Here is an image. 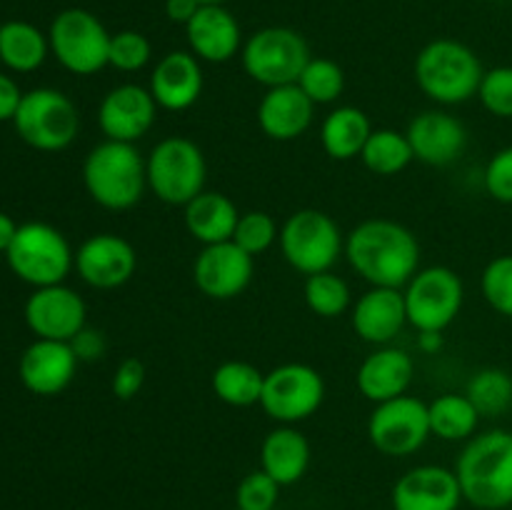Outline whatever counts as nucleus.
Instances as JSON below:
<instances>
[{
  "mask_svg": "<svg viewBox=\"0 0 512 510\" xmlns=\"http://www.w3.org/2000/svg\"><path fill=\"white\" fill-rule=\"evenodd\" d=\"M83 185L90 200L105 210H130L148 188L145 158L135 143L103 140L83 160Z\"/></svg>",
  "mask_w": 512,
  "mask_h": 510,
  "instance_id": "obj_3",
  "label": "nucleus"
},
{
  "mask_svg": "<svg viewBox=\"0 0 512 510\" xmlns=\"http://www.w3.org/2000/svg\"><path fill=\"white\" fill-rule=\"evenodd\" d=\"M393 510H458L463 503L455 470L443 465L410 468L393 485Z\"/></svg>",
  "mask_w": 512,
  "mask_h": 510,
  "instance_id": "obj_20",
  "label": "nucleus"
},
{
  "mask_svg": "<svg viewBox=\"0 0 512 510\" xmlns=\"http://www.w3.org/2000/svg\"><path fill=\"white\" fill-rule=\"evenodd\" d=\"M310 443L293 425H278L260 443V470L270 475L280 488L293 485L308 473Z\"/></svg>",
  "mask_w": 512,
  "mask_h": 510,
  "instance_id": "obj_26",
  "label": "nucleus"
},
{
  "mask_svg": "<svg viewBox=\"0 0 512 510\" xmlns=\"http://www.w3.org/2000/svg\"><path fill=\"white\" fill-rule=\"evenodd\" d=\"M18 228L20 225L15 223L8 213H0V253H5V250L10 248L15 233H18Z\"/></svg>",
  "mask_w": 512,
  "mask_h": 510,
  "instance_id": "obj_46",
  "label": "nucleus"
},
{
  "mask_svg": "<svg viewBox=\"0 0 512 510\" xmlns=\"http://www.w3.org/2000/svg\"><path fill=\"white\" fill-rule=\"evenodd\" d=\"M5 260L15 278L33 288L65 283L70 270L75 268V253L68 238L58 228L40 220L20 225L13 243L5 250Z\"/></svg>",
  "mask_w": 512,
  "mask_h": 510,
  "instance_id": "obj_5",
  "label": "nucleus"
},
{
  "mask_svg": "<svg viewBox=\"0 0 512 510\" xmlns=\"http://www.w3.org/2000/svg\"><path fill=\"white\" fill-rule=\"evenodd\" d=\"M158 103L148 88L123 83L110 88L98 105V125L105 140L138 143L155 123Z\"/></svg>",
  "mask_w": 512,
  "mask_h": 510,
  "instance_id": "obj_17",
  "label": "nucleus"
},
{
  "mask_svg": "<svg viewBox=\"0 0 512 510\" xmlns=\"http://www.w3.org/2000/svg\"><path fill=\"white\" fill-rule=\"evenodd\" d=\"M428 418H430V433L438 435L440 440L448 443H460V440H470L478 430L480 413L468 395L445 393L428 403Z\"/></svg>",
  "mask_w": 512,
  "mask_h": 510,
  "instance_id": "obj_31",
  "label": "nucleus"
},
{
  "mask_svg": "<svg viewBox=\"0 0 512 510\" xmlns=\"http://www.w3.org/2000/svg\"><path fill=\"white\" fill-rule=\"evenodd\" d=\"M428 403L415 395H398L373 408L368 418V440L388 458H408L430 438Z\"/></svg>",
  "mask_w": 512,
  "mask_h": 510,
  "instance_id": "obj_13",
  "label": "nucleus"
},
{
  "mask_svg": "<svg viewBox=\"0 0 512 510\" xmlns=\"http://www.w3.org/2000/svg\"><path fill=\"white\" fill-rule=\"evenodd\" d=\"M280 498V485L265 470H253L235 488L238 510H275Z\"/></svg>",
  "mask_w": 512,
  "mask_h": 510,
  "instance_id": "obj_40",
  "label": "nucleus"
},
{
  "mask_svg": "<svg viewBox=\"0 0 512 510\" xmlns=\"http://www.w3.org/2000/svg\"><path fill=\"white\" fill-rule=\"evenodd\" d=\"M480 293L495 313L512 320V253L498 255L485 265L480 273Z\"/></svg>",
  "mask_w": 512,
  "mask_h": 510,
  "instance_id": "obj_36",
  "label": "nucleus"
},
{
  "mask_svg": "<svg viewBox=\"0 0 512 510\" xmlns=\"http://www.w3.org/2000/svg\"><path fill=\"white\" fill-rule=\"evenodd\" d=\"M238 218L240 213L233 200L218 190H203L183 208L185 230L203 245L233 240Z\"/></svg>",
  "mask_w": 512,
  "mask_h": 510,
  "instance_id": "obj_27",
  "label": "nucleus"
},
{
  "mask_svg": "<svg viewBox=\"0 0 512 510\" xmlns=\"http://www.w3.org/2000/svg\"><path fill=\"white\" fill-rule=\"evenodd\" d=\"M278 235L280 228L273 215L265 213V210H248V213H240L233 233V243H238L245 253L258 258L265 250L273 248Z\"/></svg>",
  "mask_w": 512,
  "mask_h": 510,
  "instance_id": "obj_37",
  "label": "nucleus"
},
{
  "mask_svg": "<svg viewBox=\"0 0 512 510\" xmlns=\"http://www.w3.org/2000/svg\"><path fill=\"white\" fill-rule=\"evenodd\" d=\"M280 253L288 265L305 278L325 273L338 263L345 248V235L333 215L315 208H303L280 225Z\"/></svg>",
  "mask_w": 512,
  "mask_h": 510,
  "instance_id": "obj_8",
  "label": "nucleus"
},
{
  "mask_svg": "<svg viewBox=\"0 0 512 510\" xmlns=\"http://www.w3.org/2000/svg\"><path fill=\"white\" fill-rule=\"evenodd\" d=\"M325 400V380L313 365L283 363L265 373L260 408L278 425H295L320 410Z\"/></svg>",
  "mask_w": 512,
  "mask_h": 510,
  "instance_id": "obj_12",
  "label": "nucleus"
},
{
  "mask_svg": "<svg viewBox=\"0 0 512 510\" xmlns=\"http://www.w3.org/2000/svg\"><path fill=\"white\" fill-rule=\"evenodd\" d=\"M350 323L358 338L373 345H388L408 325L405 295L398 288H370L350 308Z\"/></svg>",
  "mask_w": 512,
  "mask_h": 510,
  "instance_id": "obj_23",
  "label": "nucleus"
},
{
  "mask_svg": "<svg viewBox=\"0 0 512 510\" xmlns=\"http://www.w3.org/2000/svg\"><path fill=\"white\" fill-rule=\"evenodd\" d=\"M200 5H223L225 0H198Z\"/></svg>",
  "mask_w": 512,
  "mask_h": 510,
  "instance_id": "obj_48",
  "label": "nucleus"
},
{
  "mask_svg": "<svg viewBox=\"0 0 512 510\" xmlns=\"http://www.w3.org/2000/svg\"><path fill=\"white\" fill-rule=\"evenodd\" d=\"M415 378V360L403 348L383 345L360 363L355 385L370 403H385L408 393Z\"/></svg>",
  "mask_w": 512,
  "mask_h": 510,
  "instance_id": "obj_25",
  "label": "nucleus"
},
{
  "mask_svg": "<svg viewBox=\"0 0 512 510\" xmlns=\"http://www.w3.org/2000/svg\"><path fill=\"white\" fill-rule=\"evenodd\" d=\"M145 375L148 373H145L143 360L138 358L120 360L118 368L113 370V378H110V393H113L118 400H123V403H128V400H133L135 395L143 390Z\"/></svg>",
  "mask_w": 512,
  "mask_h": 510,
  "instance_id": "obj_42",
  "label": "nucleus"
},
{
  "mask_svg": "<svg viewBox=\"0 0 512 510\" xmlns=\"http://www.w3.org/2000/svg\"><path fill=\"white\" fill-rule=\"evenodd\" d=\"M50 53L48 33L28 20H8L0 25V63L13 73H33Z\"/></svg>",
  "mask_w": 512,
  "mask_h": 510,
  "instance_id": "obj_29",
  "label": "nucleus"
},
{
  "mask_svg": "<svg viewBox=\"0 0 512 510\" xmlns=\"http://www.w3.org/2000/svg\"><path fill=\"white\" fill-rule=\"evenodd\" d=\"M200 10L198 0H165V15L178 25H188Z\"/></svg>",
  "mask_w": 512,
  "mask_h": 510,
  "instance_id": "obj_45",
  "label": "nucleus"
},
{
  "mask_svg": "<svg viewBox=\"0 0 512 510\" xmlns=\"http://www.w3.org/2000/svg\"><path fill=\"white\" fill-rule=\"evenodd\" d=\"M485 193L503 205H512V145L500 148L483 173Z\"/></svg>",
  "mask_w": 512,
  "mask_h": 510,
  "instance_id": "obj_41",
  "label": "nucleus"
},
{
  "mask_svg": "<svg viewBox=\"0 0 512 510\" xmlns=\"http://www.w3.org/2000/svg\"><path fill=\"white\" fill-rule=\"evenodd\" d=\"M255 273V258L238 243L203 245L193 263L195 288L210 300H233L248 290Z\"/></svg>",
  "mask_w": 512,
  "mask_h": 510,
  "instance_id": "obj_15",
  "label": "nucleus"
},
{
  "mask_svg": "<svg viewBox=\"0 0 512 510\" xmlns=\"http://www.w3.org/2000/svg\"><path fill=\"white\" fill-rule=\"evenodd\" d=\"M148 90L158 108L183 113L193 108L203 93V65L190 50H170L155 63Z\"/></svg>",
  "mask_w": 512,
  "mask_h": 510,
  "instance_id": "obj_21",
  "label": "nucleus"
},
{
  "mask_svg": "<svg viewBox=\"0 0 512 510\" xmlns=\"http://www.w3.org/2000/svg\"><path fill=\"white\" fill-rule=\"evenodd\" d=\"M405 135H408L415 160L433 165V168H445V165L455 163L468 145V130H465L463 120L440 108L423 110L420 115H415Z\"/></svg>",
  "mask_w": 512,
  "mask_h": 510,
  "instance_id": "obj_19",
  "label": "nucleus"
},
{
  "mask_svg": "<svg viewBox=\"0 0 512 510\" xmlns=\"http://www.w3.org/2000/svg\"><path fill=\"white\" fill-rule=\"evenodd\" d=\"M343 255L373 288L403 290L420 270V243L398 220L370 218L345 235Z\"/></svg>",
  "mask_w": 512,
  "mask_h": 510,
  "instance_id": "obj_1",
  "label": "nucleus"
},
{
  "mask_svg": "<svg viewBox=\"0 0 512 510\" xmlns=\"http://www.w3.org/2000/svg\"><path fill=\"white\" fill-rule=\"evenodd\" d=\"M110 38L113 33H108L103 20L85 8L60 10L48 30L53 58L68 73L83 75V78L108 68Z\"/></svg>",
  "mask_w": 512,
  "mask_h": 510,
  "instance_id": "obj_10",
  "label": "nucleus"
},
{
  "mask_svg": "<svg viewBox=\"0 0 512 510\" xmlns=\"http://www.w3.org/2000/svg\"><path fill=\"white\" fill-rule=\"evenodd\" d=\"M315 103L298 83L268 88L258 103V125L270 140L290 143L300 138L313 123Z\"/></svg>",
  "mask_w": 512,
  "mask_h": 510,
  "instance_id": "obj_24",
  "label": "nucleus"
},
{
  "mask_svg": "<svg viewBox=\"0 0 512 510\" xmlns=\"http://www.w3.org/2000/svg\"><path fill=\"white\" fill-rule=\"evenodd\" d=\"M360 160H363V165L373 175L390 178V175L403 173V170L413 163L415 155L405 133L393 128H373L363 153H360Z\"/></svg>",
  "mask_w": 512,
  "mask_h": 510,
  "instance_id": "obj_32",
  "label": "nucleus"
},
{
  "mask_svg": "<svg viewBox=\"0 0 512 510\" xmlns=\"http://www.w3.org/2000/svg\"><path fill=\"white\" fill-rule=\"evenodd\" d=\"M148 188L165 205H185L205 190L208 163L195 140L183 135H170L153 145L145 158Z\"/></svg>",
  "mask_w": 512,
  "mask_h": 510,
  "instance_id": "obj_6",
  "label": "nucleus"
},
{
  "mask_svg": "<svg viewBox=\"0 0 512 510\" xmlns=\"http://www.w3.org/2000/svg\"><path fill=\"white\" fill-rule=\"evenodd\" d=\"M408 325L418 333H445L455 323L465 303V285L448 265H430L418 270L403 288Z\"/></svg>",
  "mask_w": 512,
  "mask_h": 510,
  "instance_id": "obj_11",
  "label": "nucleus"
},
{
  "mask_svg": "<svg viewBox=\"0 0 512 510\" xmlns=\"http://www.w3.org/2000/svg\"><path fill=\"white\" fill-rule=\"evenodd\" d=\"M185 38L200 63H228L243 50V30L225 5H200L185 25Z\"/></svg>",
  "mask_w": 512,
  "mask_h": 510,
  "instance_id": "obj_22",
  "label": "nucleus"
},
{
  "mask_svg": "<svg viewBox=\"0 0 512 510\" xmlns=\"http://www.w3.org/2000/svg\"><path fill=\"white\" fill-rule=\"evenodd\" d=\"M370 133H373V125L363 110L355 105H340L325 115L320 125V145L328 158L353 160L360 158Z\"/></svg>",
  "mask_w": 512,
  "mask_h": 510,
  "instance_id": "obj_28",
  "label": "nucleus"
},
{
  "mask_svg": "<svg viewBox=\"0 0 512 510\" xmlns=\"http://www.w3.org/2000/svg\"><path fill=\"white\" fill-rule=\"evenodd\" d=\"M463 500L478 510H505L512 505V433L485 430L473 435L455 460Z\"/></svg>",
  "mask_w": 512,
  "mask_h": 510,
  "instance_id": "obj_2",
  "label": "nucleus"
},
{
  "mask_svg": "<svg viewBox=\"0 0 512 510\" xmlns=\"http://www.w3.org/2000/svg\"><path fill=\"white\" fill-rule=\"evenodd\" d=\"M475 98L495 118H512V65H498L483 73Z\"/></svg>",
  "mask_w": 512,
  "mask_h": 510,
  "instance_id": "obj_39",
  "label": "nucleus"
},
{
  "mask_svg": "<svg viewBox=\"0 0 512 510\" xmlns=\"http://www.w3.org/2000/svg\"><path fill=\"white\" fill-rule=\"evenodd\" d=\"M13 128L25 145L43 153H58L73 145L80 130V113L73 100L55 88H33L23 93Z\"/></svg>",
  "mask_w": 512,
  "mask_h": 510,
  "instance_id": "obj_7",
  "label": "nucleus"
},
{
  "mask_svg": "<svg viewBox=\"0 0 512 510\" xmlns=\"http://www.w3.org/2000/svg\"><path fill=\"white\" fill-rule=\"evenodd\" d=\"M303 298L310 313L320 315V318H338L345 310L353 308V293H350L348 283L333 270L308 275L303 285Z\"/></svg>",
  "mask_w": 512,
  "mask_h": 510,
  "instance_id": "obj_34",
  "label": "nucleus"
},
{
  "mask_svg": "<svg viewBox=\"0 0 512 510\" xmlns=\"http://www.w3.org/2000/svg\"><path fill=\"white\" fill-rule=\"evenodd\" d=\"M153 58V45L140 30H118L110 38V68L120 73H138Z\"/></svg>",
  "mask_w": 512,
  "mask_h": 510,
  "instance_id": "obj_38",
  "label": "nucleus"
},
{
  "mask_svg": "<svg viewBox=\"0 0 512 510\" xmlns=\"http://www.w3.org/2000/svg\"><path fill=\"white\" fill-rule=\"evenodd\" d=\"M483 73L475 50L453 38L430 40L415 58V83L438 105L468 103L478 95Z\"/></svg>",
  "mask_w": 512,
  "mask_h": 510,
  "instance_id": "obj_4",
  "label": "nucleus"
},
{
  "mask_svg": "<svg viewBox=\"0 0 512 510\" xmlns=\"http://www.w3.org/2000/svg\"><path fill=\"white\" fill-rule=\"evenodd\" d=\"M265 373H260L253 363L245 360H225L213 370V393L218 400L233 408H250V405H260V395H263Z\"/></svg>",
  "mask_w": 512,
  "mask_h": 510,
  "instance_id": "obj_30",
  "label": "nucleus"
},
{
  "mask_svg": "<svg viewBox=\"0 0 512 510\" xmlns=\"http://www.w3.org/2000/svg\"><path fill=\"white\" fill-rule=\"evenodd\" d=\"M298 85L315 105H330L343 95L345 73L335 60L310 58L300 73Z\"/></svg>",
  "mask_w": 512,
  "mask_h": 510,
  "instance_id": "obj_35",
  "label": "nucleus"
},
{
  "mask_svg": "<svg viewBox=\"0 0 512 510\" xmlns=\"http://www.w3.org/2000/svg\"><path fill=\"white\" fill-rule=\"evenodd\" d=\"M20 100H23V90L18 88V83L10 75L0 73V123H5V120L13 123Z\"/></svg>",
  "mask_w": 512,
  "mask_h": 510,
  "instance_id": "obj_44",
  "label": "nucleus"
},
{
  "mask_svg": "<svg viewBox=\"0 0 512 510\" xmlns=\"http://www.w3.org/2000/svg\"><path fill=\"white\" fill-rule=\"evenodd\" d=\"M138 270V253L123 235L95 233L75 250V273L95 290H115Z\"/></svg>",
  "mask_w": 512,
  "mask_h": 510,
  "instance_id": "obj_16",
  "label": "nucleus"
},
{
  "mask_svg": "<svg viewBox=\"0 0 512 510\" xmlns=\"http://www.w3.org/2000/svg\"><path fill=\"white\" fill-rule=\"evenodd\" d=\"M418 348L423 350L425 355H433L443 348V333H433V330H425V333L418 335Z\"/></svg>",
  "mask_w": 512,
  "mask_h": 510,
  "instance_id": "obj_47",
  "label": "nucleus"
},
{
  "mask_svg": "<svg viewBox=\"0 0 512 510\" xmlns=\"http://www.w3.org/2000/svg\"><path fill=\"white\" fill-rule=\"evenodd\" d=\"M25 325L35 338L70 343L88 325V305L65 283L35 288L25 300Z\"/></svg>",
  "mask_w": 512,
  "mask_h": 510,
  "instance_id": "obj_14",
  "label": "nucleus"
},
{
  "mask_svg": "<svg viewBox=\"0 0 512 510\" xmlns=\"http://www.w3.org/2000/svg\"><path fill=\"white\" fill-rule=\"evenodd\" d=\"M465 395L480 418H498L512 410V375L503 368H483L468 380Z\"/></svg>",
  "mask_w": 512,
  "mask_h": 510,
  "instance_id": "obj_33",
  "label": "nucleus"
},
{
  "mask_svg": "<svg viewBox=\"0 0 512 510\" xmlns=\"http://www.w3.org/2000/svg\"><path fill=\"white\" fill-rule=\"evenodd\" d=\"M70 348L78 355L80 363H93V360L103 358L105 350H108V343H105V335L100 330H93L85 325L73 340H70Z\"/></svg>",
  "mask_w": 512,
  "mask_h": 510,
  "instance_id": "obj_43",
  "label": "nucleus"
},
{
  "mask_svg": "<svg viewBox=\"0 0 512 510\" xmlns=\"http://www.w3.org/2000/svg\"><path fill=\"white\" fill-rule=\"evenodd\" d=\"M310 45L298 30L285 25H268L250 35L240 50V63L245 75L265 88L298 83L300 73L308 65Z\"/></svg>",
  "mask_w": 512,
  "mask_h": 510,
  "instance_id": "obj_9",
  "label": "nucleus"
},
{
  "mask_svg": "<svg viewBox=\"0 0 512 510\" xmlns=\"http://www.w3.org/2000/svg\"><path fill=\"white\" fill-rule=\"evenodd\" d=\"M78 363L80 360L70 348V343L35 338L20 355L18 378L23 388L33 395L53 398L73 383Z\"/></svg>",
  "mask_w": 512,
  "mask_h": 510,
  "instance_id": "obj_18",
  "label": "nucleus"
}]
</instances>
